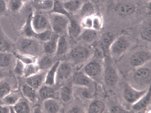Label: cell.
<instances>
[{
  "label": "cell",
  "mask_w": 151,
  "mask_h": 113,
  "mask_svg": "<svg viewBox=\"0 0 151 113\" xmlns=\"http://www.w3.org/2000/svg\"><path fill=\"white\" fill-rule=\"evenodd\" d=\"M89 45L73 41L69 52L64 56L66 60L76 66L86 64L93 56L92 48Z\"/></svg>",
  "instance_id": "1"
},
{
  "label": "cell",
  "mask_w": 151,
  "mask_h": 113,
  "mask_svg": "<svg viewBox=\"0 0 151 113\" xmlns=\"http://www.w3.org/2000/svg\"><path fill=\"white\" fill-rule=\"evenodd\" d=\"M50 26L53 32L59 36L68 35L69 19L67 16L60 14L49 12Z\"/></svg>",
  "instance_id": "2"
},
{
  "label": "cell",
  "mask_w": 151,
  "mask_h": 113,
  "mask_svg": "<svg viewBox=\"0 0 151 113\" xmlns=\"http://www.w3.org/2000/svg\"><path fill=\"white\" fill-rule=\"evenodd\" d=\"M23 37L19 45L21 53L37 57L43 53L42 42L35 37Z\"/></svg>",
  "instance_id": "3"
},
{
  "label": "cell",
  "mask_w": 151,
  "mask_h": 113,
  "mask_svg": "<svg viewBox=\"0 0 151 113\" xmlns=\"http://www.w3.org/2000/svg\"><path fill=\"white\" fill-rule=\"evenodd\" d=\"M49 12L34 9L32 17L31 23L33 28L36 34L47 29H51Z\"/></svg>",
  "instance_id": "4"
},
{
  "label": "cell",
  "mask_w": 151,
  "mask_h": 113,
  "mask_svg": "<svg viewBox=\"0 0 151 113\" xmlns=\"http://www.w3.org/2000/svg\"><path fill=\"white\" fill-rule=\"evenodd\" d=\"M130 43L129 39L125 35H121L115 38L110 47L109 54L113 58H119L127 50Z\"/></svg>",
  "instance_id": "5"
},
{
  "label": "cell",
  "mask_w": 151,
  "mask_h": 113,
  "mask_svg": "<svg viewBox=\"0 0 151 113\" xmlns=\"http://www.w3.org/2000/svg\"><path fill=\"white\" fill-rule=\"evenodd\" d=\"M74 72L72 64L67 60H60L56 72L55 84H60L68 80Z\"/></svg>",
  "instance_id": "6"
},
{
  "label": "cell",
  "mask_w": 151,
  "mask_h": 113,
  "mask_svg": "<svg viewBox=\"0 0 151 113\" xmlns=\"http://www.w3.org/2000/svg\"><path fill=\"white\" fill-rule=\"evenodd\" d=\"M148 89L138 90L127 84L125 85L124 87L123 97L128 103L134 104L145 94Z\"/></svg>",
  "instance_id": "7"
},
{
  "label": "cell",
  "mask_w": 151,
  "mask_h": 113,
  "mask_svg": "<svg viewBox=\"0 0 151 113\" xmlns=\"http://www.w3.org/2000/svg\"><path fill=\"white\" fill-rule=\"evenodd\" d=\"M134 81L141 85H148L151 81V70L147 67H140L136 69L133 75Z\"/></svg>",
  "instance_id": "8"
},
{
  "label": "cell",
  "mask_w": 151,
  "mask_h": 113,
  "mask_svg": "<svg viewBox=\"0 0 151 113\" xmlns=\"http://www.w3.org/2000/svg\"><path fill=\"white\" fill-rule=\"evenodd\" d=\"M73 41L68 35L59 36L55 56L56 57L65 56L69 52Z\"/></svg>",
  "instance_id": "9"
},
{
  "label": "cell",
  "mask_w": 151,
  "mask_h": 113,
  "mask_svg": "<svg viewBox=\"0 0 151 113\" xmlns=\"http://www.w3.org/2000/svg\"><path fill=\"white\" fill-rule=\"evenodd\" d=\"M72 77V82L74 86L90 89L93 86V80L82 71H77L74 72Z\"/></svg>",
  "instance_id": "10"
},
{
  "label": "cell",
  "mask_w": 151,
  "mask_h": 113,
  "mask_svg": "<svg viewBox=\"0 0 151 113\" xmlns=\"http://www.w3.org/2000/svg\"><path fill=\"white\" fill-rule=\"evenodd\" d=\"M69 22L68 30V35L72 40L75 41L79 36L83 29L80 21L75 16L70 15L68 17Z\"/></svg>",
  "instance_id": "11"
},
{
  "label": "cell",
  "mask_w": 151,
  "mask_h": 113,
  "mask_svg": "<svg viewBox=\"0 0 151 113\" xmlns=\"http://www.w3.org/2000/svg\"><path fill=\"white\" fill-rule=\"evenodd\" d=\"M151 58L150 52L145 50L139 51L131 56L129 62L132 66L138 67L150 61Z\"/></svg>",
  "instance_id": "12"
},
{
  "label": "cell",
  "mask_w": 151,
  "mask_h": 113,
  "mask_svg": "<svg viewBox=\"0 0 151 113\" xmlns=\"http://www.w3.org/2000/svg\"><path fill=\"white\" fill-rule=\"evenodd\" d=\"M98 60H94L88 61L84 66L83 71H82L92 80L99 76L101 72V66Z\"/></svg>",
  "instance_id": "13"
},
{
  "label": "cell",
  "mask_w": 151,
  "mask_h": 113,
  "mask_svg": "<svg viewBox=\"0 0 151 113\" xmlns=\"http://www.w3.org/2000/svg\"><path fill=\"white\" fill-rule=\"evenodd\" d=\"M47 70H40L37 73L26 78V83L37 90L44 84Z\"/></svg>",
  "instance_id": "14"
},
{
  "label": "cell",
  "mask_w": 151,
  "mask_h": 113,
  "mask_svg": "<svg viewBox=\"0 0 151 113\" xmlns=\"http://www.w3.org/2000/svg\"><path fill=\"white\" fill-rule=\"evenodd\" d=\"M98 36V31L92 29H83L79 36L74 41L91 45L96 42Z\"/></svg>",
  "instance_id": "15"
},
{
  "label": "cell",
  "mask_w": 151,
  "mask_h": 113,
  "mask_svg": "<svg viewBox=\"0 0 151 113\" xmlns=\"http://www.w3.org/2000/svg\"><path fill=\"white\" fill-rule=\"evenodd\" d=\"M61 105L56 98H50L43 100L42 111L50 113H58L60 111Z\"/></svg>",
  "instance_id": "16"
},
{
  "label": "cell",
  "mask_w": 151,
  "mask_h": 113,
  "mask_svg": "<svg viewBox=\"0 0 151 113\" xmlns=\"http://www.w3.org/2000/svg\"><path fill=\"white\" fill-rule=\"evenodd\" d=\"M96 12V8L94 4L91 1H84L78 12L74 15L81 21L83 17L94 15Z\"/></svg>",
  "instance_id": "17"
},
{
  "label": "cell",
  "mask_w": 151,
  "mask_h": 113,
  "mask_svg": "<svg viewBox=\"0 0 151 113\" xmlns=\"http://www.w3.org/2000/svg\"><path fill=\"white\" fill-rule=\"evenodd\" d=\"M33 11L28 14L26 17L24 23L21 29L20 33L23 37H35L37 34L34 31L31 23V18Z\"/></svg>",
  "instance_id": "18"
},
{
  "label": "cell",
  "mask_w": 151,
  "mask_h": 113,
  "mask_svg": "<svg viewBox=\"0 0 151 113\" xmlns=\"http://www.w3.org/2000/svg\"><path fill=\"white\" fill-rule=\"evenodd\" d=\"M21 93L23 96L29 102L35 104L38 101L37 91L26 83L22 86Z\"/></svg>",
  "instance_id": "19"
},
{
  "label": "cell",
  "mask_w": 151,
  "mask_h": 113,
  "mask_svg": "<svg viewBox=\"0 0 151 113\" xmlns=\"http://www.w3.org/2000/svg\"><path fill=\"white\" fill-rule=\"evenodd\" d=\"M116 12L122 16H127L133 14L136 8L132 4L129 2H122L117 4L114 8Z\"/></svg>",
  "instance_id": "20"
},
{
  "label": "cell",
  "mask_w": 151,
  "mask_h": 113,
  "mask_svg": "<svg viewBox=\"0 0 151 113\" xmlns=\"http://www.w3.org/2000/svg\"><path fill=\"white\" fill-rule=\"evenodd\" d=\"M73 87L69 84L62 86L59 91V97L64 104L69 103L72 100L74 96Z\"/></svg>",
  "instance_id": "21"
},
{
  "label": "cell",
  "mask_w": 151,
  "mask_h": 113,
  "mask_svg": "<svg viewBox=\"0 0 151 113\" xmlns=\"http://www.w3.org/2000/svg\"><path fill=\"white\" fill-rule=\"evenodd\" d=\"M59 37L58 35L54 33L50 40L43 43V53L55 55Z\"/></svg>",
  "instance_id": "22"
},
{
  "label": "cell",
  "mask_w": 151,
  "mask_h": 113,
  "mask_svg": "<svg viewBox=\"0 0 151 113\" xmlns=\"http://www.w3.org/2000/svg\"><path fill=\"white\" fill-rule=\"evenodd\" d=\"M84 0H69L63 3V6L70 15H76L79 11Z\"/></svg>",
  "instance_id": "23"
},
{
  "label": "cell",
  "mask_w": 151,
  "mask_h": 113,
  "mask_svg": "<svg viewBox=\"0 0 151 113\" xmlns=\"http://www.w3.org/2000/svg\"><path fill=\"white\" fill-rule=\"evenodd\" d=\"M55 55L43 53L37 58V63L41 70H48L55 62H54Z\"/></svg>",
  "instance_id": "24"
},
{
  "label": "cell",
  "mask_w": 151,
  "mask_h": 113,
  "mask_svg": "<svg viewBox=\"0 0 151 113\" xmlns=\"http://www.w3.org/2000/svg\"><path fill=\"white\" fill-rule=\"evenodd\" d=\"M115 38L113 34L109 32L104 33L100 37L98 42L102 48L105 55L109 54L110 47Z\"/></svg>",
  "instance_id": "25"
},
{
  "label": "cell",
  "mask_w": 151,
  "mask_h": 113,
  "mask_svg": "<svg viewBox=\"0 0 151 113\" xmlns=\"http://www.w3.org/2000/svg\"><path fill=\"white\" fill-rule=\"evenodd\" d=\"M151 90L150 87L145 94L136 102L133 104V109L139 111L145 109L151 101Z\"/></svg>",
  "instance_id": "26"
},
{
  "label": "cell",
  "mask_w": 151,
  "mask_h": 113,
  "mask_svg": "<svg viewBox=\"0 0 151 113\" xmlns=\"http://www.w3.org/2000/svg\"><path fill=\"white\" fill-rule=\"evenodd\" d=\"M104 78L105 82L109 85L114 86L117 83L118 75L112 66L109 65L107 66L105 71Z\"/></svg>",
  "instance_id": "27"
},
{
  "label": "cell",
  "mask_w": 151,
  "mask_h": 113,
  "mask_svg": "<svg viewBox=\"0 0 151 113\" xmlns=\"http://www.w3.org/2000/svg\"><path fill=\"white\" fill-rule=\"evenodd\" d=\"M60 60L56 61L47 70L44 84L52 86L55 84V77L58 66Z\"/></svg>",
  "instance_id": "28"
},
{
  "label": "cell",
  "mask_w": 151,
  "mask_h": 113,
  "mask_svg": "<svg viewBox=\"0 0 151 113\" xmlns=\"http://www.w3.org/2000/svg\"><path fill=\"white\" fill-rule=\"evenodd\" d=\"M22 93L17 90L12 91L1 99L4 104L9 106H14L22 98Z\"/></svg>",
  "instance_id": "29"
},
{
  "label": "cell",
  "mask_w": 151,
  "mask_h": 113,
  "mask_svg": "<svg viewBox=\"0 0 151 113\" xmlns=\"http://www.w3.org/2000/svg\"><path fill=\"white\" fill-rule=\"evenodd\" d=\"M37 91L39 97L43 100L50 98H55V91L52 86L44 84Z\"/></svg>",
  "instance_id": "30"
},
{
  "label": "cell",
  "mask_w": 151,
  "mask_h": 113,
  "mask_svg": "<svg viewBox=\"0 0 151 113\" xmlns=\"http://www.w3.org/2000/svg\"><path fill=\"white\" fill-rule=\"evenodd\" d=\"M54 0H42L33 3L35 9L50 12L52 9L54 5Z\"/></svg>",
  "instance_id": "31"
},
{
  "label": "cell",
  "mask_w": 151,
  "mask_h": 113,
  "mask_svg": "<svg viewBox=\"0 0 151 113\" xmlns=\"http://www.w3.org/2000/svg\"><path fill=\"white\" fill-rule=\"evenodd\" d=\"M14 112L17 113H30L31 109L29 104L27 101L22 98L14 106Z\"/></svg>",
  "instance_id": "32"
},
{
  "label": "cell",
  "mask_w": 151,
  "mask_h": 113,
  "mask_svg": "<svg viewBox=\"0 0 151 113\" xmlns=\"http://www.w3.org/2000/svg\"><path fill=\"white\" fill-rule=\"evenodd\" d=\"M105 108V104L103 102L100 100H94L89 104L87 112L89 113H102L104 110Z\"/></svg>",
  "instance_id": "33"
},
{
  "label": "cell",
  "mask_w": 151,
  "mask_h": 113,
  "mask_svg": "<svg viewBox=\"0 0 151 113\" xmlns=\"http://www.w3.org/2000/svg\"><path fill=\"white\" fill-rule=\"evenodd\" d=\"M13 55L17 59L20 60L25 65L36 63L38 58L15 52H13Z\"/></svg>",
  "instance_id": "34"
},
{
  "label": "cell",
  "mask_w": 151,
  "mask_h": 113,
  "mask_svg": "<svg viewBox=\"0 0 151 113\" xmlns=\"http://www.w3.org/2000/svg\"><path fill=\"white\" fill-rule=\"evenodd\" d=\"M40 70L37 63L25 65L24 76L27 78L37 73Z\"/></svg>",
  "instance_id": "35"
},
{
  "label": "cell",
  "mask_w": 151,
  "mask_h": 113,
  "mask_svg": "<svg viewBox=\"0 0 151 113\" xmlns=\"http://www.w3.org/2000/svg\"><path fill=\"white\" fill-rule=\"evenodd\" d=\"M11 91L10 83L6 79L0 80V99H1Z\"/></svg>",
  "instance_id": "36"
},
{
  "label": "cell",
  "mask_w": 151,
  "mask_h": 113,
  "mask_svg": "<svg viewBox=\"0 0 151 113\" xmlns=\"http://www.w3.org/2000/svg\"><path fill=\"white\" fill-rule=\"evenodd\" d=\"M14 55L9 52H0V67H6L11 64Z\"/></svg>",
  "instance_id": "37"
},
{
  "label": "cell",
  "mask_w": 151,
  "mask_h": 113,
  "mask_svg": "<svg viewBox=\"0 0 151 113\" xmlns=\"http://www.w3.org/2000/svg\"><path fill=\"white\" fill-rule=\"evenodd\" d=\"M24 4L21 0H9L7 4V9L12 12H18L22 9Z\"/></svg>",
  "instance_id": "38"
},
{
  "label": "cell",
  "mask_w": 151,
  "mask_h": 113,
  "mask_svg": "<svg viewBox=\"0 0 151 113\" xmlns=\"http://www.w3.org/2000/svg\"><path fill=\"white\" fill-rule=\"evenodd\" d=\"M96 42L91 44L93 56H95V58L101 60L104 58L105 55L102 48L98 42L96 43Z\"/></svg>",
  "instance_id": "39"
},
{
  "label": "cell",
  "mask_w": 151,
  "mask_h": 113,
  "mask_svg": "<svg viewBox=\"0 0 151 113\" xmlns=\"http://www.w3.org/2000/svg\"><path fill=\"white\" fill-rule=\"evenodd\" d=\"M54 33L51 29H47L37 34L35 38L43 43L50 40Z\"/></svg>",
  "instance_id": "40"
},
{
  "label": "cell",
  "mask_w": 151,
  "mask_h": 113,
  "mask_svg": "<svg viewBox=\"0 0 151 113\" xmlns=\"http://www.w3.org/2000/svg\"><path fill=\"white\" fill-rule=\"evenodd\" d=\"M54 5L52 10L50 12H54L65 15L67 17L71 15L65 9L63 2L54 0Z\"/></svg>",
  "instance_id": "41"
},
{
  "label": "cell",
  "mask_w": 151,
  "mask_h": 113,
  "mask_svg": "<svg viewBox=\"0 0 151 113\" xmlns=\"http://www.w3.org/2000/svg\"><path fill=\"white\" fill-rule=\"evenodd\" d=\"M103 24V19L100 15L95 14L93 15L92 29L98 32L102 28Z\"/></svg>",
  "instance_id": "42"
},
{
  "label": "cell",
  "mask_w": 151,
  "mask_h": 113,
  "mask_svg": "<svg viewBox=\"0 0 151 113\" xmlns=\"http://www.w3.org/2000/svg\"><path fill=\"white\" fill-rule=\"evenodd\" d=\"M25 65L22 62L16 58L14 68V72L19 76H24Z\"/></svg>",
  "instance_id": "43"
},
{
  "label": "cell",
  "mask_w": 151,
  "mask_h": 113,
  "mask_svg": "<svg viewBox=\"0 0 151 113\" xmlns=\"http://www.w3.org/2000/svg\"><path fill=\"white\" fill-rule=\"evenodd\" d=\"M151 25H148L141 31L140 35L142 38L144 40L149 42L151 41Z\"/></svg>",
  "instance_id": "44"
},
{
  "label": "cell",
  "mask_w": 151,
  "mask_h": 113,
  "mask_svg": "<svg viewBox=\"0 0 151 113\" xmlns=\"http://www.w3.org/2000/svg\"><path fill=\"white\" fill-rule=\"evenodd\" d=\"M93 15L85 17L81 20L80 23L83 29H92Z\"/></svg>",
  "instance_id": "45"
},
{
  "label": "cell",
  "mask_w": 151,
  "mask_h": 113,
  "mask_svg": "<svg viewBox=\"0 0 151 113\" xmlns=\"http://www.w3.org/2000/svg\"><path fill=\"white\" fill-rule=\"evenodd\" d=\"M11 46L10 43L8 41L0 36V52H9Z\"/></svg>",
  "instance_id": "46"
},
{
  "label": "cell",
  "mask_w": 151,
  "mask_h": 113,
  "mask_svg": "<svg viewBox=\"0 0 151 113\" xmlns=\"http://www.w3.org/2000/svg\"><path fill=\"white\" fill-rule=\"evenodd\" d=\"M110 111L111 113H114L127 112L124 109L119 106L116 105H114L111 107L110 109Z\"/></svg>",
  "instance_id": "47"
},
{
  "label": "cell",
  "mask_w": 151,
  "mask_h": 113,
  "mask_svg": "<svg viewBox=\"0 0 151 113\" xmlns=\"http://www.w3.org/2000/svg\"><path fill=\"white\" fill-rule=\"evenodd\" d=\"M10 113V106L6 104H0V113Z\"/></svg>",
  "instance_id": "48"
},
{
  "label": "cell",
  "mask_w": 151,
  "mask_h": 113,
  "mask_svg": "<svg viewBox=\"0 0 151 113\" xmlns=\"http://www.w3.org/2000/svg\"><path fill=\"white\" fill-rule=\"evenodd\" d=\"M82 109L78 106H75L69 109L67 112L68 113H82Z\"/></svg>",
  "instance_id": "49"
},
{
  "label": "cell",
  "mask_w": 151,
  "mask_h": 113,
  "mask_svg": "<svg viewBox=\"0 0 151 113\" xmlns=\"http://www.w3.org/2000/svg\"><path fill=\"white\" fill-rule=\"evenodd\" d=\"M7 8V4L4 0H0V13L5 11Z\"/></svg>",
  "instance_id": "50"
},
{
  "label": "cell",
  "mask_w": 151,
  "mask_h": 113,
  "mask_svg": "<svg viewBox=\"0 0 151 113\" xmlns=\"http://www.w3.org/2000/svg\"><path fill=\"white\" fill-rule=\"evenodd\" d=\"M23 3L24 4L28 2H31L32 1V0H21Z\"/></svg>",
  "instance_id": "51"
},
{
  "label": "cell",
  "mask_w": 151,
  "mask_h": 113,
  "mask_svg": "<svg viewBox=\"0 0 151 113\" xmlns=\"http://www.w3.org/2000/svg\"><path fill=\"white\" fill-rule=\"evenodd\" d=\"M58 0V1H60V2L63 3V2H66L69 0Z\"/></svg>",
  "instance_id": "52"
},
{
  "label": "cell",
  "mask_w": 151,
  "mask_h": 113,
  "mask_svg": "<svg viewBox=\"0 0 151 113\" xmlns=\"http://www.w3.org/2000/svg\"><path fill=\"white\" fill-rule=\"evenodd\" d=\"M42 0H32V2L33 3L37 2Z\"/></svg>",
  "instance_id": "53"
}]
</instances>
